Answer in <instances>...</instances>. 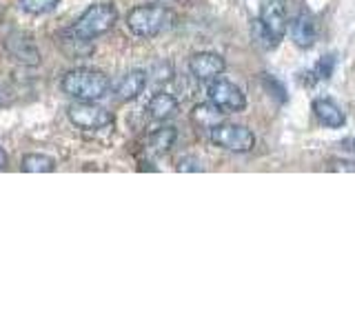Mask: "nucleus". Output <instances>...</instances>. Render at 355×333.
<instances>
[{"label": "nucleus", "instance_id": "obj_1", "mask_svg": "<svg viewBox=\"0 0 355 333\" xmlns=\"http://www.w3.org/2000/svg\"><path fill=\"white\" fill-rule=\"evenodd\" d=\"M62 94H67L73 100H89V103H98L111 92V80L109 76L98 71V69H89V67H78L62 76L60 80Z\"/></svg>", "mask_w": 355, "mask_h": 333}, {"label": "nucleus", "instance_id": "obj_2", "mask_svg": "<svg viewBox=\"0 0 355 333\" xmlns=\"http://www.w3.org/2000/svg\"><path fill=\"white\" fill-rule=\"evenodd\" d=\"M171 25V9L162 5H138L127 14V29L138 38H155Z\"/></svg>", "mask_w": 355, "mask_h": 333}, {"label": "nucleus", "instance_id": "obj_3", "mask_svg": "<svg viewBox=\"0 0 355 333\" xmlns=\"http://www.w3.org/2000/svg\"><path fill=\"white\" fill-rule=\"evenodd\" d=\"M116 22H118V9L111 3H98L83 11L80 18L69 29V33L78 40H94L114 29Z\"/></svg>", "mask_w": 355, "mask_h": 333}, {"label": "nucleus", "instance_id": "obj_4", "mask_svg": "<svg viewBox=\"0 0 355 333\" xmlns=\"http://www.w3.org/2000/svg\"><path fill=\"white\" fill-rule=\"evenodd\" d=\"M209 138L216 147L233 151V153H249L255 147V136L251 129L242 125H233V122H225V120H222L220 125H216L214 129H209Z\"/></svg>", "mask_w": 355, "mask_h": 333}, {"label": "nucleus", "instance_id": "obj_5", "mask_svg": "<svg viewBox=\"0 0 355 333\" xmlns=\"http://www.w3.org/2000/svg\"><path fill=\"white\" fill-rule=\"evenodd\" d=\"M67 116L73 122L78 129L85 131H98L114 127V114L100 107L98 103H89V100H76L73 105L67 109Z\"/></svg>", "mask_w": 355, "mask_h": 333}, {"label": "nucleus", "instance_id": "obj_6", "mask_svg": "<svg viewBox=\"0 0 355 333\" xmlns=\"http://www.w3.org/2000/svg\"><path fill=\"white\" fill-rule=\"evenodd\" d=\"M207 96L211 103L220 107L225 114H238V111H244V107H247V96H244L242 89L236 83L225 80V78L211 80Z\"/></svg>", "mask_w": 355, "mask_h": 333}, {"label": "nucleus", "instance_id": "obj_7", "mask_svg": "<svg viewBox=\"0 0 355 333\" xmlns=\"http://www.w3.org/2000/svg\"><path fill=\"white\" fill-rule=\"evenodd\" d=\"M225 69H227V62L216 51H200L189 58V71H191L196 80L211 83L225 74Z\"/></svg>", "mask_w": 355, "mask_h": 333}, {"label": "nucleus", "instance_id": "obj_8", "mask_svg": "<svg viewBox=\"0 0 355 333\" xmlns=\"http://www.w3.org/2000/svg\"><path fill=\"white\" fill-rule=\"evenodd\" d=\"M264 27L271 31V36L280 42L288 29L286 0H260V16Z\"/></svg>", "mask_w": 355, "mask_h": 333}, {"label": "nucleus", "instance_id": "obj_9", "mask_svg": "<svg viewBox=\"0 0 355 333\" xmlns=\"http://www.w3.org/2000/svg\"><path fill=\"white\" fill-rule=\"evenodd\" d=\"M147 83H149V74L147 71L131 69L125 76H120V80L111 89H114L116 100H120V103H129V100H136L144 92Z\"/></svg>", "mask_w": 355, "mask_h": 333}, {"label": "nucleus", "instance_id": "obj_10", "mask_svg": "<svg viewBox=\"0 0 355 333\" xmlns=\"http://www.w3.org/2000/svg\"><path fill=\"white\" fill-rule=\"evenodd\" d=\"M313 116L318 118L320 125H324L329 129H340L347 125V114L344 109L331 98H315L313 100Z\"/></svg>", "mask_w": 355, "mask_h": 333}, {"label": "nucleus", "instance_id": "obj_11", "mask_svg": "<svg viewBox=\"0 0 355 333\" xmlns=\"http://www.w3.org/2000/svg\"><path fill=\"white\" fill-rule=\"evenodd\" d=\"M288 31H291L295 47L300 49H309L315 44V20L309 14H300L293 22H288Z\"/></svg>", "mask_w": 355, "mask_h": 333}, {"label": "nucleus", "instance_id": "obj_12", "mask_svg": "<svg viewBox=\"0 0 355 333\" xmlns=\"http://www.w3.org/2000/svg\"><path fill=\"white\" fill-rule=\"evenodd\" d=\"M7 51L11 53V58H16L22 65H38L40 62V51L29 38L25 36H11L7 40Z\"/></svg>", "mask_w": 355, "mask_h": 333}, {"label": "nucleus", "instance_id": "obj_13", "mask_svg": "<svg viewBox=\"0 0 355 333\" xmlns=\"http://www.w3.org/2000/svg\"><path fill=\"white\" fill-rule=\"evenodd\" d=\"M178 100L173 94L169 92H158V94H153L151 100H149V105H147V111H149V116L153 120H158V122H164V120H169L178 114Z\"/></svg>", "mask_w": 355, "mask_h": 333}, {"label": "nucleus", "instance_id": "obj_14", "mask_svg": "<svg viewBox=\"0 0 355 333\" xmlns=\"http://www.w3.org/2000/svg\"><path fill=\"white\" fill-rule=\"evenodd\" d=\"M191 118L198 127L202 129H214L216 125H220L222 120H225V111L220 107H216L214 103H202V105H196V109L191 111Z\"/></svg>", "mask_w": 355, "mask_h": 333}, {"label": "nucleus", "instance_id": "obj_15", "mask_svg": "<svg viewBox=\"0 0 355 333\" xmlns=\"http://www.w3.org/2000/svg\"><path fill=\"white\" fill-rule=\"evenodd\" d=\"M175 138H178L175 127H160V129H155L149 136V140H147V151L153 153V155H164L175 144Z\"/></svg>", "mask_w": 355, "mask_h": 333}, {"label": "nucleus", "instance_id": "obj_16", "mask_svg": "<svg viewBox=\"0 0 355 333\" xmlns=\"http://www.w3.org/2000/svg\"><path fill=\"white\" fill-rule=\"evenodd\" d=\"M20 169L27 173H51L55 169V160L44 153H27L22 155Z\"/></svg>", "mask_w": 355, "mask_h": 333}, {"label": "nucleus", "instance_id": "obj_17", "mask_svg": "<svg viewBox=\"0 0 355 333\" xmlns=\"http://www.w3.org/2000/svg\"><path fill=\"white\" fill-rule=\"evenodd\" d=\"M251 38H253V42L258 44L260 49H266V51H269V49H275L277 44H280V42H277V40L271 36V31L264 27V22H262L260 18H255V20L251 22Z\"/></svg>", "mask_w": 355, "mask_h": 333}, {"label": "nucleus", "instance_id": "obj_18", "mask_svg": "<svg viewBox=\"0 0 355 333\" xmlns=\"http://www.w3.org/2000/svg\"><path fill=\"white\" fill-rule=\"evenodd\" d=\"M58 3L60 0H20V9L31 16H42L58 7Z\"/></svg>", "mask_w": 355, "mask_h": 333}, {"label": "nucleus", "instance_id": "obj_19", "mask_svg": "<svg viewBox=\"0 0 355 333\" xmlns=\"http://www.w3.org/2000/svg\"><path fill=\"white\" fill-rule=\"evenodd\" d=\"M262 83H264V89L271 94L273 100H280V103H284V100H286V89H284V85L280 80H277V78H273L271 74H264Z\"/></svg>", "mask_w": 355, "mask_h": 333}, {"label": "nucleus", "instance_id": "obj_20", "mask_svg": "<svg viewBox=\"0 0 355 333\" xmlns=\"http://www.w3.org/2000/svg\"><path fill=\"white\" fill-rule=\"evenodd\" d=\"M333 69H336V56H322V58L315 62V76L320 78V80H327V78H331Z\"/></svg>", "mask_w": 355, "mask_h": 333}, {"label": "nucleus", "instance_id": "obj_21", "mask_svg": "<svg viewBox=\"0 0 355 333\" xmlns=\"http://www.w3.org/2000/svg\"><path fill=\"white\" fill-rule=\"evenodd\" d=\"M180 173H198V171H205L202 162H200L196 155H184V158L178 160V166H175Z\"/></svg>", "mask_w": 355, "mask_h": 333}, {"label": "nucleus", "instance_id": "obj_22", "mask_svg": "<svg viewBox=\"0 0 355 333\" xmlns=\"http://www.w3.org/2000/svg\"><path fill=\"white\" fill-rule=\"evenodd\" d=\"M329 169L331 171H342V173H355V162L344 158V160H331L329 162Z\"/></svg>", "mask_w": 355, "mask_h": 333}, {"label": "nucleus", "instance_id": "obj_23", "mask_svg": "<svg viewBox=\"0 0 355 333\" xmlns=\"http://www.w3.org/2000/svg\"><path fill=\"white\" fill-rule=\"evenodd\" d=\"M338 147L347 153V155H355V138H344L338 142Z\"/></svg>", "mask_w": 355, "mask_h": 333}, {"label": "nucleus", "instance_id": "obj_24", "mask_svg": "<svg viewBox=\"0 0 355 333\" xmlns=\"http://www.w3.org/2000/svg\"><path fill=\"white\" fill-rule=\"evenodd\" d=\"M7 162H9L7 153H5V149H3V147H0V171L5 169V166H7Z\"/></svg>", "mask_w": 355, "mask_h": 333}]
</instances>
